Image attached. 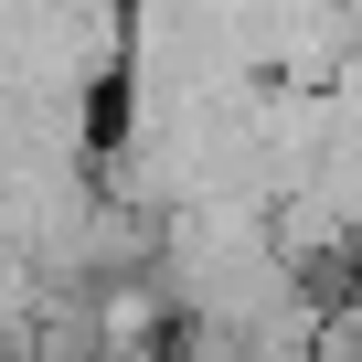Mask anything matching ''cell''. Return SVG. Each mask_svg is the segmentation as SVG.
<instances>
[{
	"instance_id": "obj_1",
	"label": "cell",
	"mask_w": 362,
	"mask_h": 362,
	"mask_svg": "<svg viewBox=\"0 0 362 362\" xmlns=\"http://www.w3.org/2000/svg\"><path fill=\"white\" fill-rule=\"evenodd\" d=\"M309 362H362V298L320 309V341H309Z\"/></svg>"
}]
</instances>
